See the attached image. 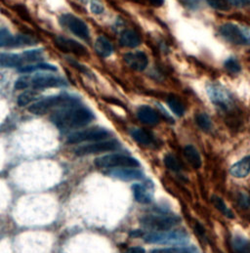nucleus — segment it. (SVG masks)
I'll return each instance as SVG.
<instances>
[{
	"label": "nucleus",
	"instance_id": "nucleus-27",
	"mask_svg": "<svg viewBox=\"0 0 250 253\" xmlns=\"http://www.w3.org/2000/svg\"><path fill=\"white\" fill-rule=\"evenodd\" d=\"M211 202L213 203V205L216 207V209H218L220 212H222L226 217H229L231 219H233V213L232 212V210L226 205L225 202L218 196H212L211 197Z\"/></svg>",
	"mask_w": 250,
	"mask_h": 253
},
{
	"label": "nucleus",
	"instance_id": "nucleus-11",
	"mask_svg": "<svg viewBox=\"0 0 250 253\" xmlns=\"http://www.w3.org/2000/svg\"><path fill=\"white\" fill-rule=\"evenodd\" d=\"M54 42L56 47L65 53H72L78 56H84L87 54L86 48L73 39L58 36L55 38Z\"/></svg>",
	"mask_w": 250,
	"mask_h": 253
},
{
	"label": "nucleus",
	"instance_id": "nucleus-14",
	"mask_svg": "<svg viewBox=\"0 0 250 253\" xmlns=\"http://www.w3.org/2000/svg\"><path fill=\"white\" fill-rule=\"evenodd\" d=\"M109 175L119 180L123 181H132V180H140L143 178V173L135 169L133 167H120L117 169H114L109 172Z\"/></svg>",
	"mask_w": 250,
	"mask_h": 253
},
{
	"label": "nucleus",
	"instance_id": "nucleus-13",
	"mask_svg": "<svg viewBox=\"0 0 250 253\" xmlns=\"http://www.w3.org/2000/svg\"><path fill=\"white\" fill-rule=\"evenodd\" d=\"M26 52L21 54L15 53H0V67H22L23 65L28 64Z\"/></svg>",
	"mask_w": 250,
	"mask_h": 253
},
{
	"label": "nucleus",
	"instance_id": "nucleus-37",
	"mask_svg": "<svg viewBox=\"0 0 250 253\" xmlns=\"http://www.w3.org/2000/svg\"><path fill=\"white\" fill-rule=\"evenodd\" d=\"M130 236H133V237H141V236H144L145 234H144V232L141 231V230H134V231H132V232L130 233Z\"/></svg>",
	"mask_w": 250,
	"mask_h": 253
},
{
	"label": "nucleus",
	"instance_id": "nucleus-36",
	"mask_svg": "<svg viewBox=\"0 0 250 253\" xmlns=\"http://www.w3.org/2000/svg\"><path fill=\"white\" fill-rule=\"evenodd\" d=\"M126 253H146V251L142 247H131L127 250Z\"/></svg>",
	"mask_w": 250,
	"mask_h": 253
},
{
	"label": "nucleus",
	"instance_id": "nucleus-19",
	"mask_svg": "<svg viewBox=\"0 0 250 253\" xmlns=\"http://www.w3.org/2000/svg\"><path fill=\"white\" fill-rule=\"evenodd\" d=\"M184 154L187 158V160L190 162V164L198 169L201 166V157L199 152V151L193 146V145H188L184 148Z\"/></svg>",
	"mask_w": 250,
	"mask_h": 253
},
{
	"label": "nucleus",
	"instance_id": "nucleus-4",
	"mask_svg": "<svg viewBox=\"0 0 250 253\" xmlns=\"http://www.w3.org/2000/svg\"><path fill=\"white\" fill-rule=\"evenodd\" d=\"M143 237L146 242L154 244H185L189 241V235L184 230L150 233Z\"/></svg>",
	"mask_w": 250,
	"mask_h": 253
},
{
	"label": "nucleus",
	"instance_id": "nucleus-32",
	"mask_svg": "<svg viewBox=\"0 0 250 253\" xmlns=\"http://www.w3.org/2000/svg\"><path fill=\"white\" fill-rule=\"evenodd\" d=\"M225 67L228 71L232 73H238L241 70L239 63L234 59H229L225 62Z\"/></svg>",
	"mask_w": 250,
	"mask_h": 253
},
{
	"label": "nucleus",
	"instance_id": "nucleus-6",
	"mask_svg": "<svg viewBox=\"0 0 250 253\" xmlns=\"http://www.w3.org/2000/svg\"><path fill=\"white\" fill-rule=\"evenodd\" d=\"M60 23L63 27L67 29L71 34L82 38L88 40L90 37V32L87 25L80 20L79 18L71 14H64L60 17Z\"/></svg>",
	"mask_w": 250,
	"mask_h": 253
},
{
	"label": "nucleus",
	"instance_id": "nucleus-1",
	"mask_svg": "<svg viewBox=\"0 0 250 253\" xmlns=\"http://www.w3.org/2000/svg\"><path fill=\"white\" fill-rule=\"evenodd\" d=\"M51 119L58 128L67 130L87 125L94 119V115L88 109L74 104L64 107L55 113Z\"/></svg>",
	"mask_w": 250,
	"mask_h": 253
},
{
	"label": "nucleus",
	"instance_id": "nucleus-2",
	"mask_svg": "<svg viewBox=\"0 0 250 253\" xmlns=\"http://www.w3.org/2000/svg\"><path fill=\"white\" fill-rule=\"evenodd\" d=\"M181 219L173 214H148L140 219L143 227L156 232L169 231L180 223Z\"/></svg>",
	"mask_w": 250,
	"mask_h": 253
},
{
	"label": "nucleus",
	"instance_id": "nucleus-17",
	"mask_svg": "<svg viewBox=\"0 0 250 253\" xmlns=\"http://www.w3.org/2000/svg\"><path fill=\"white\" fill-rule=\"evenodd\" d=\"M119 43L124 47L135 48L141 44V36L133 30H126L121 34Z\"/></svg>",
	"mask_w": 250,
	"mask_h": 253
},
{
	"label": "nucleus",
	"instance_id": "nucleus-9",
	"mask_svg": "<svg viewBox=\"0 0 250 253\" xmlns=\"http://www.w3.org/2000/svg\"><path fill=\"white\" fill-rule=\"evenodd\" d=\"M222 37L235 45H249L250 36L239 27L233 24H225L219 29Z\"/></svg>",
	"mask_w": 250,
	"mask_h": 253
},
{
	"label": "nucleus",
	"instance_id": "nucleus-29",
	"mask_svg": "<svg viewBox=\"0 0 250 253\" xmlns=\"http://www.w3.org/2000/svg\"><path fill=\"white\" fill-rule=\"evenodd\" d=\"M164 164L171 171H180L181 164L173 154H166L164 157Z\"/></svg>",
	"mask_w": 250,
	"mask_h": 253
},
{
	"label": "nucleus",
	"instance_id": "nucleus-39",
	"mask_svg": "<svg viewBox=\"0 0 250 253\" xmlns=\"http://www.w3.org/2000/svg\"><path fill=\"white\" fill-rule=\"evenodd\" d=\"M227 1L230 4H233V5H235V6H241V5L244 4L245 0H227Z\"/></svg>",
	"mask_w": 250,
	"mask_h": 253
},
{
	"label": "nucleus",
	"instance_id": "nucleus-10",
	"mask_svg": "<svg viewBox=\"0 0 250 253\" xmlns=\"http://www.w3.org/2000/svg\"><path fill=\"white\" fill-rule=\"evenodd\" d=\"M118 148V144L116 141H97L91 144L82 145L75 150V154L79 156L88 155L92 153L104 152L115 151Z\"/></svg>",
	"mask_w": 250,
	"mask_h": 253
},
{
	"label": "nucleus",
	"instance_id": "nucleus-20",
	"mask_svg": "<svg viewBox=\"0 0 250 253\" xmlns=\"http://www.w3.org/2000/svg\"><path fill=\"white\" fill-rule=\"evenodd\" d=\"M232 246L235 253H250V241L240 235L233 236Z\"/></svg>",
	"mask_w": 250,
	"mask_h": 253
},
{
	"label": "nucleus",
	"instance_id": "nucleus-21",
	"mask_svg": "<svg viewBox=\"0 0 250 253\" xmlns=\"http://www.w3.org/2000/svg\"><path fill=\"white\" fill-rule=\"evenodd\" d=\"M150 253H200L196 246H177L167 248H157L150 251Z\"/></svg>",
	"mask_w": 250,
	"mask_h": 253
},
{
	"label": "nucleus",
	"instance_id": "nucleus-18",
	"mask_svg": "<svg viewBox=\"0 0 250 253\" xmlns=\"http://www.w3.org/2000/svg\"><path fill=\"white\" fill-rule=\"evenodd\" d=\"M96 53L104 58L110 57L114 52V46L111 41L105 36H100L97 38L94 45Z\"/></svg>",
	"mask_w": 250,
	"mask_h": 253
},
{
	"label": "nucleus",
	"instance_id": "nucleus-23",
	"mask_svg": "<svg viewBox=\"0 0 250 253\" xmlns=\"http://www.w3.org/2000/svg\"><path fill=\"white\" fill-rule=\"evenodd\" d=\"M45 71V70H48V71H56L57 70V67L52 66V65H49V64H33V65H27V66H24L22 67L19 68V72L21 73H31V72H33V71Z\"/></svg>",
	"mask_w": 250,
	"mask_h": 253
},
{
	"label": "nucleus",
	"instance_id": "nucleus-8",
	"mask_svg": "<svg viewBox=\"0 0 250 253\" xmlns=\"http://www.w3.org/2000/svg\"><path fill=\"white\" fill-rule=\"evenodd\" d=\"M31 85L34 89L60 88L67 85V82L62 77L49 73H38L31 78Z\"/></svg>",
	"mask_w": 250,
	"mask_h": 253
},
{
	"label": "nucleus",
	"instance_id": "nucleus-3",
	"mask_svg": "<svg viewBox=\"0 0 250 253\" xmlns=\"http://www.w3.org/2000/svg\"><path fill=\"white\" fill-rule=\"evenodd\" d=\"M74 104H76L75 99L69 95H56L35 102L29 108V111L33 115L42 116L55 108H64Z\"/></svg>",
	"mask_w": 250,
	"mask_h": 253
},
{
	"label": "nucleus",
	"instance_id": "nucleus-40",
	"mask_svg": "<svg viewBox=\"0 0 250 253\" xmlns=\"http://www.w3.org/2000/svg\"><path fill=\"white\" fill-rule=\"evenodd\" d=\"M186 1L190 5H197L200 2V0H186Z\"/></svg>",
	"mask_w": 250,
	"mask_h": 253
},
{
	"label": "nucleus",
	"instance_id": "nucleus-24",
	"mask_svg": "<svg viewBox=\"0 0 250 253\" xmlns=\"http://www.w3.org/2000/svg\"><path fill=\"white\" fill-rule=\"evenodd\" d=\"M167 104L170 108V110L178 117H182L185 114L186 108L182 101L175 95L170 94L167 98Z\"/></svg>",
	"mask_w": 250,
	"mask_h": 253
},
{
	"label": "nucleus",
	"instance_id": "nucleus-38",
	"mask_svg": "<svg viewBox=\"0 0 250 253\" xmlns=\"http://www.w3.org/2000/svg\"><path fill=\"white\" fill-rule=\"evenodd\" d=\"M148 1H149L151 5H153V6H155V7H160V6H162L163 3H164V0H148Z\"/></svg>",
	"mask_w": 250,
	"mask_h": 253
},
{
	"label": "nucleus",
	"instance_id": "nucleus-16",
	"mask_svg": "<svg viewBox=\"0 0 250 253\" xmlns=\"http://www.w3.org/2000/svg\"><path fill=\"white\" fill-rule=\"evenodd\" d=\"M137 117L143 123L149 125H154L159 122L158 114L149 106L140 107L137 112Z\"/></svg>",
	"mask_w": 250,
	"mask_h": 253
},
{
	"label": "nucleus",
	"instance_id": "nucleus-34",
	"mask_svg": "<svg viewBox=\"0 0 250 253\" xmlns=\"http://www.w3.org/2000/svg\"><path fill=\"white\" fill-rule=\"evenodd\" d=\"M30 85H31V78L28 76H22L16 81L15 88L17 90H23L28 88Z\"/></svg>",
	"mask_w": 250,
	"mask_h": 253
},
{
	"label": "nucleus",
	"instance_id": "nucleus-7",
	"mask_svg": "<svg viewBox=\"0 0 250 253\" xmlns=\"http://www.w3.org/2000/svg\"><path fill=\"white\" fill-rule=\"evenodd\" d=\"M110 136V133L103 128H90L77 131L67 137L68 144H79L82 142H97L103 141Z\"/></svg>",
	"mask_w": 250,
	"mask_h": 253
},
{
	"label": "nucleus",
	"instance_id": "nucleus-28",
	"mask_svg": "<svg viewBox=\"0 0 250 253\" xmlns=\"http://www.w3.org/2000/svg\"><path fill=\"white\" fill-rule=\"evenodd\" d=\"M38 97V94L36 92H33V91H26L24 93H22L19 97H18V100H17V103H18V106L20 107H25L27 106L28 104L32 103L33 101L36 100Z\"/></svg>",
	"mask_w": 250,
	"mask_h": 253
},
{
	"label": "nucleus",
	"instance_id": "nucleus-30",
	"mask_svg": "<svg viewBox=\"0 0 250 253\" xmlns=\"http://www.w3.org/2000/svg\"><path fill=\"white\" fill-rule=\"evenodd\" d=\"M196 121H197V124L199 125V127L200 129H202L203 131H209L212 127L211 119L206 114H199L196 117Z\"/></svg>",
	"mask_w": 250,
	"mask_h": 253
},
{
	"label": "nucleus",
	"instance_id": "nucleus-26",
	"mask_svg": "<svg viewBox=\"0 0 250 253\" xmlns=\"http://www.w3.org/2000/svg\"><path fill=\"white\" fill-rule=\"evenodd\" d=\"M133 139L141 145H150L152 142V138L149 132L144 129H134L131 131Z\"/></svg>",
	"mask_w": 250,
	"mask_h": 253
},
{
	"label": "nucleus",
	"instance_id": "nucleus-22",
	"mask_svg": "<svg viewBox=\"0 0 250 253\" xmlns=\"http://www.w3.org/2000/svg\"><path fill=\"white\" fill-rule=\"evenodd\" d=\"M133 194L135 200L140 203H150L151 202V197L150 192L142 185L135 184L132 186Z\"/></svg>",
	"mask_w": 250,
	"mask_h": 253
},
{
	"label": "nucleus",
	"instance_id": "nucleus-35",
	"mask_svg": "<svg viewBox=\"0 0 250 253\" xmlns=\"http://www.w3.org/2000/svg\"><path fill=\"white\" fill-rule=\"evenodd\" d=\"M91 11L95 14H101L104 12V7L103 5H101L100 3L98 2H92L91 3Z\"/></svg>",
	"mask_w": 250,
	"mask_h": 253
},
{
	"label": "nucleus",
	"instance_id": "nucleus-15",
	"mask_svg": "<svg viewBox=\"0 0 250 253\" xmlns=\"http://www.w3.org/2000/svg\"><path fill=\"white\" fill-rule=\"evenodd\" d=\"M230 173L234 178H245L250 173V155H246L242 159L234 163L230 168Z\"/></svg>",
	"mask_w": 250,
	"mask_h": 253
},
{
	"label": "nucleus",
	"instance_id": "nucleus-33",
	"mask_svg": "<svg viewBox=\"0 0 250 253\" xmlns=\"http://www.w3.org/2000/svg\"><path fill=\"white\" fill-rule=\"evenodd\" d=\"M12 37H13V35L10 34L9 31H7L5 29L0 30V47H3V46L9 47Z\"/></svg>",
	"mask_w": 250,
	"mask_h": 253
},
{
	"label": "nucleus",
	"instance_id": "nucleus-31",
	"mask_svg": "<svg viewBox=\"0 0 250 253\" xmlns=\"http://www.w3.org/2000/svg\"><path fill=\"white\" fill-rule=\"evenodd\" d=\"M209 6L220 11H228L230 9V3L227 0H206Z\"/></svg>",
	"mask_w": 250,
	"mask_h": 253
},
{
	"label": "nucleus",
	"instance_id": "nucleus-5",
	"mask_svg": "<svg viewBox=\"0 0 250 253\" xmlns=\"http://www.w3.org/2000/svg\"><path fill=\"white\" fill-rule=\"evenodd\" d=\"M95 165L99 168H114V167H133L136 168L140 164L134 157L124 154H108L95 159Z\"/></svg>",
	"mask_w": 250,
	"mask_h": 253
},
{
	"label": "nucleus",
	"instance_id": "nucleus-25",
	"mask_svg": "<svg viewBox=\"0 0 250 253\" xmlns=\"http://www.w3.org/2000/svg\"><path fill=\"white\" fill-rule=\"evenodd\" d=\"M36 43H37V41L33 37H31L29 35L20 34V35H16V36L12 37L9 47L16 48V47H23L26 45H33Z\"/></svg>",
	"mask_w": 250,
	"mask_h": 253
},
{
	"label": "nucleus",
	"instance_id": "nucleus-12",
	"mask_svg": "<svg viewBox=\"0 0 250 253\" xmlns=\"http://www.w3.org/2000/svg\"><path fill=\"white\" fill-rule=\"evenodd\" d=\"M123 59L129 67L137 71L144 70L149 64V59L147 55L141 51L126 53Z\"/></svg>",
	"mask_w": 250,
	"mask_h": 253
}]
</instances>
